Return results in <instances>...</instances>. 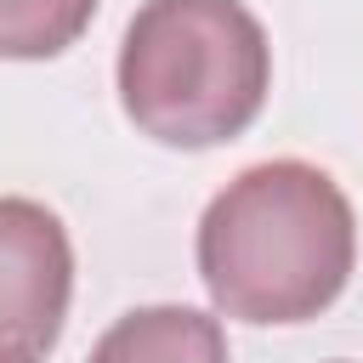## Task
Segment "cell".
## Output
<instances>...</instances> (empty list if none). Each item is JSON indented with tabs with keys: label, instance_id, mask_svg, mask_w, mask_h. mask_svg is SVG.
<instances>
[{
	"label": "cell",
	"instance_id": "7a4b0ae2",
	"mask_svg": "<svg viewBox=\"0 0 363 363\" xmlns=\"http://www.w3.org/2000/svg\"><path fill=\"white\" fill-rule=\"evenodd\" d=\"M272 85V45L244 0H142L119 40L125 119L164 147L250 130Z\"/></svg>",
	"mask_w": 363,
	"mask_h": 363
},
{
	"label": "cell",
	"instance_id": "3957f363",
	"mask_svg": "<svg viewBox=\"0 0 363 363\" xmlns=\"http://www.w3.org/2000/svg\"><path fill=\"white\" fill-rule=\"evenodd\" d=\"M74 301L68 227L40 199H0V363H45Z\"/></svg>",
	"mask_w": 363,
	"mask_h": 363
},
{
	"label": "cell",
	"instance_id": "6da1fadb",
	"mask_svg": "<svg viewBox=\"0 0 363 363\" xmlns=\"http://www.w3.org/2000/svg\"><path fill=\"white\" fill-rule=\"evenodd\" d=\"M357 221L340 182L306 159L238 170L199 221V278L221 318L306 323L340 301Z\"/></svg>",
	"mask_w": 363,
	"mask_h": 363
},
{
	"label": "cell",
	"instance_id": "277c9868",
	"mask_svg": "<svg viewBox=\"0 0 363 363\" xmlns=\"http://www.w3.org/2000/svg\"><path fill=\"white\" fill-rule=\"evenodd\" d=\"M85 363H233L221 318L199 306H136L125 312Z\"/></svg>",
	"mask_w": 363,
	"mask_h": 363
},
{
	"label": "cell",
	"instance_id": "5b68a950",
	"mask_svg": "<svg viewBox=\"0 0 363 363\" xmlns=\"http://www.w3.org/2000/svg\"><path fill=\"white\" fill-rule=\"evenodd\" d=\"M96 17V0H0V57L40 62L68 51Z\"/></svg>",
	"mask_w": 363,
	"mask_h": 363
}]
</instances>
